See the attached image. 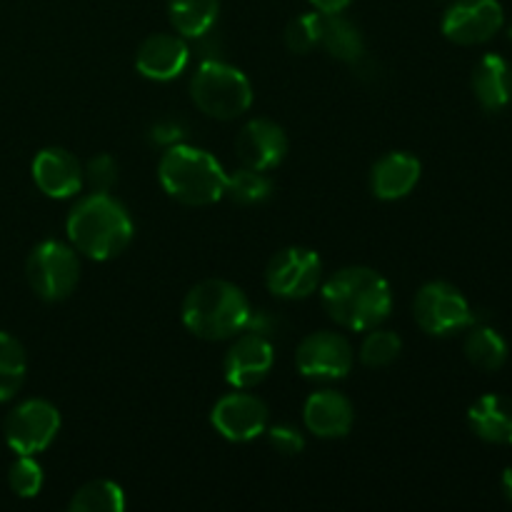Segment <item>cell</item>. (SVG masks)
<instances>
[{
  "label": "cell",
  "instance_id": "cell-2",
  "mask_svg": "<svg viewBox=\"0 0 512 512\" xmlns=\"http://www.w3.org/2000/svg\"><path fill=\"white\" fill-rule=\"evenodd\" d=\"M68 240L78 253L93 260L118 258L133 240V218L120 200L108 193H90L68 215Z\"/></svg>",
  "mask_w": 512,
  "mask_h": 512
},
{
  "label": "cell",
  "instance_id": "cell-19",
  "mask_svg": "<svg viewBox=\"0 0 512 512\" xmlns=\"http://www.w3.org/2000/svg\"><path fill=\"white\" fill-rule=\"evenodd\" d=\"M473 93L488 113L508 108L512 100V65L503 55L488 53L473 68Z\"/></svg>",
  "mask_w": 512,
  "mask_h": 512
},
{
  "label": "cell",
  "instance_id": "cell-29",
  "mask_svg": "<svg viewBox=\"0 0 512 512\" xmlns=\"http://www.w3.org/2000/svg\"><path fill=\"white\" fill-rule=\"evenodd\" d=\"M8 483L18 498H35L43 490V468L38 460H33V455H18V460L10 465Z\"/></svg>",
  "mask_w": 512,
  "mask_h": 512
},
{
  "label": "cell",
  "instance_id": "cell-33",
  "mask_svg": "<svg viewBox=\"0 0 512 512\" xmlns=\"http://www.w3.org/2000/svg\"><path fill=\"white\" fill-rule=\"evenodd\" d=\"M500 488H503V495L512 503V468H508L500 478Z\"/></svg>",
  "mask_w": 512,
  "mask_h": 512
},
{
  "label": "cell",
  "instance_id": "cell-12",
  "mask_svg": "<svg viewBox=\"0 0 512 512\" xmlns=\"http://www.w3.org/2000/svg\"><path fill=\"white\" fill-rule=\"evenodd\" d=\"M268 408L248 393H230L215 403L210 423L230 443H248L268 430Z\"/></svg>",
  "mask_w": 512,
  "mask_h": 512
},
{
  "label": "cell",
  "instance_id": "cell-28",
  "mask_svg": "<svg viewBox=\"0 0 512 512\" xmlns=\"http://www.w3.org/2000/svg\"><path fill=\"white\" fill-rule=\"evenodd\" d=\"M320 35H323V13H303L295 20H290L285 28V43L293 53L305 55L320 45Z\"/></svg>",
  "mask_w": 512,
  "mask_h": 512
},
{
  "label": "cell",
  "instance_id": "cell-20",
  "mask_svg": "<svg viewBox=\"0 0 512 512\" xmlns=\"http://www.w3.org/2000/svg\"><path fill=\"white\" fill-rule=\"evenodd\" d=\"M470 430L493 445H512V398L483 395L468 410Z\"/></svg>",
  "mask_w": 512,
  "mask_h": 512
},
{
  "label": "cell",
  "instance_id": "cell-34",
  "mask_svg": "<svg viewBox=\"0 0 512 512\" xmlns=\"http://www.w3.org/2000/svg\"><path fill=\"white\" fill-rule=\"evenodd\" d=\"M508 35H510V40H512V25H510V30H508Z\"/></svg>",
  "mask_w": 512,
  "mask_h": 512
},
{
  "label": "cell",
  "instance_id": "cell-32",
  "mask_svg": "<svg viewBox=\"0 0 512 512\" xmlns=\"http://www.w3.org/2000/svg\"><path fill=\"white\" fill-rule=\"evenodd\" d=\"M310 3H313V8L318 10V13L330 15V13H343L353 0H310Z\"/></svg>",
  "mask_w": 512,
  "mask_h": 512
},
{
  "label": "cell",
  "instance_id": "cell-15",
  "mask_svg": "<svg viewBox=\"0 0 512 512\" xmlns=\"http://www.w3.org/2000/svg\"><path fill=\"white\" fill-rule=\"evenodd\" d=\"M33 180L48 198H73L83 190L85 173L80 160L65 148H45L33 160Z\"/></svg>",
  "mask_w": 512,
  "mask_h": 512
},
{
  "label": "cell",
  "instance_id": "cell-23",
  "mask_svg": "<svg viewBox=\"0 0 512 512\" xmlns=\"http://www.w3.org/2000/svg\"><path fill=\"white\" fill-rule=\"evenodd\" d=\"M465 355L475 368L493 373V370L503 368L505 360H508V343L495 328L475 325L465 338Z\"/></svg>",
  "mask_w": 512,
  "mask_h": 512
},
{
  "label": "cell",
  "instance_id": "cell-24",
  "mask_svg": "<svg viewBox=\"0 0 512 512\" xmlns=\"http://www.w3.org/2000/svg\"><path fill=\"white\" fill-rule=\"evenodd\" d=\"M28 373V358L20 340L0 330V403H8L23 388Z\"/></svg>",
  "mask_w": 512,
  "mask_h": 512
},
{
  "label": "cell",
  "instance_id": "cell-22",
  "mask_svg": "<svg viewBox=\"0 0 512 512\" xmlns=\"http://www.w3.org/2000/svg\"><path fill=\"white\" fill-rule=\"evenodd\" d=\"M320 45H323L333 58L343 60V63H355V60H360L365 55L363 35H360V30L340 13H323V35H320Z\"/></svg>",
  "mask_w": 512,
  "mask_h": 512
},
{
  "label": "cell",
  "instance_id": "cell-8",
  "mask_svg": "<svg viewBox=\"0 0 512 512\" xmlns=\"http://www.w3.org/2000/svg\"><path fill=\"white\" fill-rule=\"evenodd\" d=\"M60 430V413L43 398H30L15 405L3 425L5 443L18 455H38L48 448Z\"/></svg>",
  "mask_w": 512,
  "mask_h": 512
},
{
  "label": "cell",
  "instance_id": "cell-30",
  "mask_svg": "<svg viewBox=\"0 0 512 512\" xmlns=\"http://www.w3.org/2000/svg\"><path fill=\"white\" fill-rule=\"evenodd\" d=\"M85 183L90 185L93 193H108L110 188L118 180V165L110 155H98V158H90L88 165L83 168Z\"/></svg>",
  "mask_w": 512,
  "mask_h": 512
},
{
  "label": "cell",
  "instance_id": "cell-4",
  "mask_svg": "<svg viewBox=\"0 0 512 512\" xmlns=\"http://www.w3.org/2000/svg\"><path fill=\"white\" fill-rule=\"evenodd\" d=\"M158 178L170 198L195 208L225 198V183H228L223 165L208 150L193 145H170L158 163Z\"/></svg>",
  "mask_w": 512,
  "mask_h": 512
},
{
  "label": "cell",
  "instance_id": "cell-11",
  "mask_svg": "<svg viewBox=\"0 0 512 512\" xmlns=\"http://www.w3.org/2000/svg\"><path fill=\"white\" fill-rule=\"evenodd\" d=\"M295 365L310 380H340L353 368V348L340 333L320 330L300 340Z\"/></svg>",
  "mask_w": 512,
  "mask_h": 512
},
{
  "label": "cell",
  "instance_id": "cell-10",
  "mask_svg": "<svg viewBox=\"0 0 512 512\" xmlns=\"http://www.w3.org/2000/svg\"><path fill=\"white\" fill-rule=\"evenodd\" d=\"M505 23L498 0H455L443 15V35L455 45H480L493 40Z\"/></svg>",
  "mask_w": 512,
  "mask_h": 512
},
{
  "label": "cell",
  "instance_id": "cell-14",
  "mask_svg": "<svg viewBox=\"0 0 512 512\" xmlns=\"http://www.w3.org/2000/svg\"><path fill=\"white\" fill-rule=\"evenodd\" d=\"M235 153L245 168L273 170L288 155V135L278 123L268 118H255L235 138Z\"/></svg>",
  "mask_w": 512,
  "mask_h": 512
},
{
  "label": "cell",
  "instance_id": "cell-6",
  "mask_svg": "<svg viewBox=\"0 0 512 512\" xmlns=\"http://www.w3.org/2000/svg\"><path fill=\"white\" fill-rule=\"evenodd\" d=\"M80 278V260L70 245L60 240H43L25 260V280L30 290L45 303L65 300Z\"/></svg>",
  "mask_w": 512,
  "mask_h": 512
},
{
  "label": "cell",
  "instance_id": "cell-17",
  "mask_svg": "<svg viewBox=\"0 0 512 512\" xmlns=\"http://www.w3.org/2000/svg\"><path fill=\"white\" fill-rule=\"evenodd\" d=\"M303 420L305 428L318 438H345L355 423V410L343 393L320 390L305 400Z\"/></svg>",
  "mask_w": 512,
  "mask_h": 512
},
{
  "label": "cell",
  "instance_id": "cell-3",
  "mask_svg": "<svg viewBox=\"0 0 512 512\" xmlns=\"http://www.w3.org/2000/svg\"><path fill=\"white\" fill-rule=\"evenodd\" d=\"M253 315L250 300L238 285L210 278L193 285L185 295L183 323L195 338L228 340L248 328Z\"/></svg>",
  "mask_w": 512,
  "mask_h": 512
},
{
  "label": "cell",
  "instance_id": "cell-21",
  "mask_svg": "<svg viewBox=\"0 0 512 512\" xmlns=\"http://www.w3.org/2000/svg\"><path fill=\"white\" fill-rule=\"evenodd\" d=\"M220 0H168V18L183 38H200L215 25Z\"/></svg>",
  "mask_w": 512,
  "mask_h": 512
},
{
  "label": "cell",
  "instance_id": "cell-7",
  "mask_svg": "<svg viewBox=\"0 0 512 512\" xmlns=\"http://www.w3.org/2000/svg\"><path fill=\"white\" fill-rule=\"evenodd\" d=\"M413 318L435 338L455 335L475 325V313L465 295L445 280H433L418 290L413 300Z\"/></svg>",
  "mask_w": 512,
  "mask_h": 512
},
{
  "label": "cell",
  "instance_id": "cell-13",
  "mask_svg": "<svg viewBox=\"0 0 512 512\" xmlns=\"http://www.w3.org/2000/svg\"><path fill=\"white\" fill-rule=\"evenodd\" d=\"M273 363V343L263 333L243 330V335L238 333L235 343L225 353V380L238 390L255 388V385L268 378Z\"/></svg>",
  "mask_w": 512,
  "mask_h": 512
},
{
  "label": "cell",
  "instance_id": "cell-9",
  "mask_svg": "<svg viewBox=\"0 0 512 512\" xmlns=\"http://www.w3.org/2000/svg\"><path fill=\"white\" fill-rule=\"evenodd\" d=\"M323 260L310 248H285L275 255L265 270V285L275 298L300 300L318 290Z\"/></svg>",
  "mask_w": 512,
  "mask_h": 512
},
{
  "label": "cell",
  "instance_id": "cell-31",
  "mask_svg": "<svg viewBox=\"0 0 512 512\" xmlns=\"http://www.w3.org/2000/svg\"><path fill=\"white\" fill-rule=\"evenodd\" d=\"M268 438H270V445L283 455H298L303 453L305 448L303 433L290 428V425H275V428L268 430Z\"/></svg>",
  "mask_w": 512,
  "mask_h": 512
},
{
  "label": "cell",
  "instance_id": "cell-1",
  "mask_svg": "<svg viewBox=\"0 0 512 512\" xmlns=\"http://www.w3.org/2000/svg\"><path fill=\"white\" fill-rule=\"evenodd\" d=\"M323 308L340 328L365 333L388 320L393 293L378 270L350 265L325 280Z\"/></svg>",
  "mask_w": 512,
  "mask_h": 512
},
{
  "label": "cell",
  "instance_id": "cell-25",
  "mask_svg": "<svg viewBox=\"0 0 512 512\" xmlns=\"http://www.w3.org/2000/svg\"><path fill=\"white\" fill-rule=\"evenodd\" d=\"M73 512H123L125 493L113 480H90L68 505Z\"/></svg>",
  "mask_w": 512,
  "mask_h": 512
},
{
  "label": "cell",
  "instance_id": "cell-27",
  "mask_svg": "<svg viewBox=\"0 0 512 512\" xmlns=\"http://www.w3.org/2000/svg\"><path fill=\"white\" fill-rule=\"evenodd\" d=\"M400 350H403V340L393 330H378L373 328L368 333V338L360 345V360L368 368H385L393 360H398Z\"/></svg>",
  "mask_w": 512,
  "mask_h": 512
},
{
  "label": "cell",
  "instance_id": "cell-26",
  "mask_svg": "<svg viewBox=\"0 0 512 512\" xmlns=\"http://www.w3.org/2000/svg\"><path fill=\"white\" fill-rule=\"evenodd\" d=\"M270 193H273V183L263 170L240 168L228 175V183H225V198L233 200L235 205H258L268 200Z\"/></svg>",
  "mask_w": 512,
  "mask_h": 512
},
{
  "label": "cell",
  "instance_id": "cell-16",
  "mask_svg": "<svg viewBox=\"0 0 512 512\" xmlns=\"http://www.w3.org/2000/svg\"><path fill=\"white\" fill-rule=\"evenodd\" d=\"M188 60L190 50L183 35L155 33L145 38L138 48L135 68L143 78L155 80V83H168L188 68Z\"/></svg>",
  "mask_w": 512,
  "mask_h": 512
},
{
  "label": "cell",
  "instance_id": "cell-18",
  "mask_svg": "<svg viewBox=\"0 0 512 512\" xmlns=\"http://www.w3.org/2000/svg\"><path fill=\"white\" fill-rule=\"evenodd\" d=\"M420 160L415 155L395 150L385 153L370 170V190L380 200H400L413 193L420 180Z\"/></svg>",
  "mask_w": 512,
  "mask_h": 512
},
{
  "label": "cell",
  "instance_id": "cell-5",
  "mask_svg": "<svg viewBox=\"0 0 512 512\" xmlns=\"http://www.w3.org/2000/svg\"><path fill=\"white\" fill-rule=\"evenodd\" d=\"M190 95L200 113L215 120H235L253 105L248 75L223 60H205L190 80Z\"/></svg>",
  "mask_w": 512,
  "mask_h": 512
}]
</instances>
